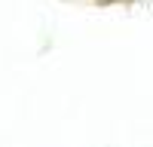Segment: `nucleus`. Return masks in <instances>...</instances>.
Wrapping results in <instances>:
<instances>
[]
</instances>
